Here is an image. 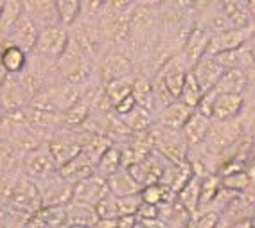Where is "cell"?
Segmentation results:
<instances>
[{"instance_id":"1","label":"cell","mask_w":255,"mask_h":228,"mask_svg":"<svg viewBox=\"0 0 255 228\" xmlns=\"http://www.w3.org/2000/svg\"><path fill=\"white\" fill-rule=\"evenodd\" d=\"M248 133L245 131L243 124L239 119L230 120H212L210 122L209 133H207L203 146L219 158V164H223L225 160L230 156L234 147L246 137ZM221 167V165H219Z\"/></svg>"},{"instance_id":"2","label":"cell","mask_w":255,"mask_h":228,"mask_svg":"<svg viewBox=\"0 0 255 228\" xmlns=\"http://www.w3.org/2000/svg\"><path fill=\"white\" fill-rule=\"evenodd\" d=\"M151 138H153V149L162 155L169 164H180L185 162L189 153V144L183 138L182 131L167 129L162 126L153 124L149 128Z\"/></svg>"},{"instance_id":"3","label":"cell","mask_w":255,"mask_h":228,"mask_svg":"<svg viewBox=\"0 0 255 228\" xmlns=\"http://www.w3.org/2000/svg\"><path fill=\"white\" fill-rule=\"evenodd\" d=\"M5 207L14 210V212L27 216V218H34L40 212L41 207H43L36 183L29 180L27 176L20 174L18 178L14 180L9 200H7V205Z\"/></svg>"},{"instance_id":"4","label":"cell","mask_w":255,"mask_h":228,"mask_svg":"<svg viewBox=\"0 0 255 228\" xmlns=\"http://www.w3.org/2000/svg\"><path fill=\"white\" fill-rule=\"evenodd\" d=\"M56 173H58V165H56L54 158L50 155L47 142L41 144L38 149L22 156V174L32 180V182L45 180Z\"/></svg>"},{"instance_id":"5","label":"cell","mask_w":255,"mask_h":228,"mask_svg":"<svg viewBox=\"0 0 255 228\" xmlns=\"http://www.w3.org/2000/svg\"><path fill=\"white\" fill-rule=\"evenodd\" d=\"M67 41H69V32L65 27H61V25L43 27L38 32L36 47L32 50V54L40 56V58L50 61V63H56L59 56L63 54Z\"/></svg>"},{"instance_id":"6","label":"cell","mask_w":255,"mask_h":228,"mask_svg":"<svg viewBox=\"0 0 255 228\" xmlns=\"http://www.w3.org/2000/svg\"><path fill=\"white\" fill-rule=\"evenodd\" d=\"M34 183L40 191L41 205L43 207H63L72 200L74 185L67 182L63 176H59V173Z\"/></svg>"},{"instance_id":"7","label":"cell","mask_w":255,"mask_h":228,"mask_svg":"<svg viewBox=\"0 0 255 228\" xmlns=\"http://www.w3.org/2000/svg\"><path fill=\"white\" fill-rule=\"evenodd\" d=\"M29 108V97L20 87L16 76H7L0 87V110L4 115L20 114Z\"/></svg>"},{"instance_id":"8","label":"cell","mask_w":255,"mask_h":228,"mask_svg":"<svg viewBox=\"0 0 255 228\" xmlns=\"http://www.w3.org/2000/svg\"><path fill=\"white\" fill-rule=\"evenodd\" d=\"M38 32H40V27L29 18L27 14L22 13L18 22L14 23V27L11 29V32L7 34V38H5L2 43H11V45L22 49L23 52L29 56V54H32V50L36 47Z\"/></svg>"},{"instance_id":"9","label":"cell","mask_w":255,"mask_h":228,"mask_svg":"<svg viewBox=\"0 0 255 228\" xmlns=\"http://www.w3.org/2000/svg\"><path fill=\"white\" fill-rule=\"evenodd\" d=\"M189 70H191V67L187 65V61L183 60L182 54L173 56V58L158 70L160 78H162V81H164L165 88H167V92H169V96L173 97L174 101H178V97H180V92H182L183 81H185Z\"/></svg>"},{"instance_id":"10","label":"cell","mask_w":255,"mask_h":228,"mask_svg":"<svg viewBox=\"0 0 255 228\" xmlns=\"http://www.w3.org/2000/svg\"><path fill=\"white\" fill-rule=\"evenodd\" d=\"M254 31H255V25L245 29H228V31L212 34L205 54L214 56L219 54V52H225V50L239 49V47H243L248 41V38L254 34Z\"/></svg>"},{"instance_id":"11","label":"cell","mask_w":255,"mask_h":228,"mask_svg":"<svg viewBox=\"0 0 255 228\" xmlns=\"http://www.w3.org/2000/svg\"><path fill=\"white\" fill-rule=\"evenodd\" d=\"M108 194H110V189H108L106 180L101 178V176H97V174L94 173L92 176H88V178L74 183L72 200L96 207V203H99V201L105 196H108Z\"/></svg>"},{"instance_id":"12","label":"cell","mask_w":255,"mask_h":228,"mask_svg":"<svg viewBox=\"0 0 255 228\" xmlns=\"http://www.w3.org/2000/svg\"><path fill=\"white\" fill-rule=\"evenodd\" d=\"M210 36H212V34H210L207 29H203L201 25L196 23L194 29L191 31V34H189V38L185 40L182 50H180V54L183 56V60L187 61V65H189L191 69L205 56Z\"/></svg>"},{"instance_id":"13","label":"cell","mask_w":255,"mask_h":228,"mask_svg":"<svg viewBox=\"0 0 255 228\" xmlns=\"http://www.w3.org/2000/svg\"><path fill=\"white\" fill-rule=\"evenodd\" d=\"M191 72H192V76L196 78L201 92L205 94V92L212 90V88L218 85V81L221 79V76L225 74V70L221 69V65L216 61L214 56L205 54L196 65H194V67H192Z\"/></svg>"},{"instance_id":"14","label":"cell","mask_w":255,"mask_h":228,"mask_svg":"<svg viewBox=\"0 0 255 228\" xmlns=\"http://www.w3.org/2000/svg\"><path fill=\"white\" fill-rule=\"evenodd\" d=\"M23 13L27 14L38 27H58L59 18L56 13V2L36 0V2H23Z\"/></svg>"},{"instance_id":"15","label":"cell","mask_w":255,"mask_h":228,"mask_svg":"<svg viewBox=\"0 0 255 228\" xmlns=\"http://www.w3.org/2000/svg\"><path fill=\"white\" fill-rule=\"evenodd\" d=\"M241 108L243 97L239 94H216L214 103H212V112H210V120L237 119L241 114Z\"/></svg>"},{"instance_id":"16","label":"cell","mask_w":255,"mask_h":228,"mask_svg":"<svg viewBox=\"0 0 255 228\" xmlns=\"http://www.w3.org/2000/svg\"><path fill=\"white\" fill-rule=\"evenodd\" d=\"M192 114V108L185 106L180 101H173L169 106H165L162 112L155 117V124L156 126H162V128L167 129H180L183 128V124L187 122L189 115Z\"/></svg>"},{"instance_id":"17","label":"cell","mask_w":255,"mask_h":228,"mask_svg":"<svg viewBox=\"0 0 255 228\" xmlns=\"http://www.w3.org/2000/svg\"><path fill=\"white\" fill-rule=\"evenodd\" d=\"M210 122H212V120H210L209 117H205V115L196 112V110H192V114L189 115L187 122L183 124V128L180 129L183 138H185L187 144H189V147L203 144L207 133H209Z\"/></svg>"},{"instance_id":"18","label":"cell","mask_w":255,"mask_h":228,"mask_svg":"<svg viewBox=\"0 0 255 228\" xmlns=\"http://www.w3.org/2000/svg\"><path fill=\"white\" fill-rule=\"evenodd\" d=\"M29 56L11 43H0V67L7 76H20L27 67Z\"/></svg>"},{"instance_id":"19","label":"cell","mask_w":255,"mask_h":228,"mask_svg":"<svg viewBox=\"0 0 255 228\" xmlns=\"http://www.w3.org/2000/svg\"><path fill=\"white\" fill-rule=\"evenodd\" d=\"M22 174V155L9 142L0 138V176L16 178Z\"/></svg>"},{"instance_id":"20","label":"cell","mask_w":255,"mask_h":228,"mask_svg":"<svg viewBox=\"0 0 255 228\" xmlns=\"http://www.w3.org/2000/svg\"><path fill=\"white\" fill-rule=\"evenodd\" d=\"M192 176H194V174H192V171H191V165L187 164V160L185 162H180V164H171L164 171V174H162L160 185H164V187L171 189V191L178 194Z\"/></svg>"},{"instance_id":"21","label":"cell","mask_w":255,"mask_h":228,"mask_svg":"<svg viewBox=\"0 0 255 228\" xmlns=\"http://www.w3.org/2000/svg\"><path fill=\"white\" fill-rule=\"evenodd\" d=\"M246 87L243 90L241 97H243V108L241 114H239V122L243 124L246 133H250V128L255 122V72L248 74L246 76Z\"/></svg>"},{"instance_id":"22","label":"cell","mask_w":255,"mask_h":228,"mask_svg":"<svg viewBox=\"0 0 255 228\" xmlns=\"http://www.w3.org/2000/svg\"><path fill=\"white\" fill-rule=\"evenodd\" d=\"M221 9H223L225 16H227L232 29H245L255 25L250 13L246 9V2H241V0H236V2L234 0H225V2H221Z\"/></svg>"},{"instance_id":"23","label":"cell","mask_w":255,"mask_h":228,"mask_svg":"<svg viewBox=\"0 0 255 228\" xmlns=\"http://www.w3.org/2000/svg\"><path fill=\"white\" fill-rule=\"evenodd\" d=\"M65 212H67V221L69 225H78V227H87L92 228L97 223V214L94 207L81 203V201L70 200L65 205Z\"/></svg>"},{"instance_id":"24","label":"cell","mask_w":255,"mask_h":228,"mask_svg":"<svg viewBox=\"0 0 255 228\" xmlns=\"http://www.w3.org/2000/svg\"><path fill=\"white\" fill-rule=\"evenodd\" d=\"M112 196H129V194H140L142 187L135 180L131 178V174L128 173L126 169H119L117 173H114L106 180Z\"/></svg>"},{"instance_id":"25","label":"cell","mask_w":255,"mask_h":228,"mask_svg":"<svg viewBox=\"0 0 255 228\" xmlns=\"http://www.w3.org/2000/svg\"><path fill=\"white\" fill-rule=\"evenodd\" d=\"M121 120H123V124L131 133L147 131V129L155 124L153 114H151L149 110L142 108V106H138V105H135V108H133L129 114L123 115V117H121Z\"/></svg>"},{"instance_id":"26","label":"cell","mask_w":255,"mask_h":228,"mask_svg":"<svg viewBox=\"0 0 255 228\" xmlns=\"http://www.w3.org/2000/svg\"><path fill=\"white\" fill-rule=\"evenodd\" d=\"M200 183L201 178L192 176L189 182L183 185V189L178 192V203L189 212L191 216L198 214V207H200Z\"/></svg>"},{"instance_id":"27","label":"cell","mask_w":255,"mask_h":228,"mask_svg":"<svg viewBox=\"0 0 255 228\" xmlns=\"http://www.w3.org/2000/svg\"><path fill=\"white\" fill-rule=\"evenodd\" d=\"M246 81H248V79H246V74L239 69H234V70L225 72L223 76H221V79L218 81V85H216L212 90H214L216 94H239V96H241L246 87Z\"/></svg>"},{"instance_id":"28","label":"cell","mask_w":255,"mask_h":228,"mask_svg":"<svg viewBox=\"0 0 255 228\" xmlns=\"http://www.w3.org/2000/svg\"><path fill=\"white\" fill-rule=\"evenodd\" d=\"M135 78H137V74L128 76V78L115 79V81H110L108 85H105V96L112 108H114L115 105H119L121 101L126 99V97L131 96V88H133Z\"/></svg>"},{"instance_id":"29","label":"cell","mask_w":255,"mask_h":228,"mask_svg":"<svg viewBox=\"0 0 255 228\" xmlns=\"http://www.w3.org/2000/svg\"><path fill=\"white\" fill-rule=\"evenodd\" d=\"M22 13H23V2L7 0L4 4V9H2V14H0V43L7 38V34L14 27V23L18 22Z\"/></svg>"},{"instance_id":"30","label":"cell","mask_w":255,"mask_h":228,"mask_svg":"<svg viewBox=\"0 0 255 228\" xmlns=\"http://www.w3.org/2000/svg\"><path fill=\"white\" fill-rule=\"evenodd\" d=\"M119 169H121V151H119L117 146H112L101 155V158L97 160L96 169H94V173L101 178L108 180L110 176L114 173H117Z\"/></svg>"},{"instance_id":"31","label":"cell","mask_w":255,"mask_h":228,"mask_svg":"<svg viewBox=\"0 0 255 228\" xmlns=\"http://www.w3.org/2000/svg\"><path fill=\"white\" fill-rule=\"evenodd\" d=\"M131 96L135 99V105L142 106V108L149 110L153 114V92H151V78L144 76L138 72L135 81H133Z\"/></svg>"},{"instance_id":"32","label":"cell","mask_w":255,"mask_h":228,"mask_svg":"<svg viewBox=\"0 0 255 228\" xmlns=\"http://www.w3.org/2000/svg\"><path fill=\"white\" fill-rule=\"evenodd\" d=\"M56 13H58L61 27H72L74 23L79 20V14H81V2H78V0H63V2L58 0L56 2Z\"/></svg>"},{"instance_id":"33","label":"cell","mask_w":255,"mask_h":228,"mask_svg":"<svg viewBox=\"0 0 255 228\" xmlns=\"http://www.w3.org/2000/svg\"><path fill=\"white\" fill-rule=\"evenodd\" d=\"M221 189V178L218 174H209L205 178H201L200 183V207L198 212H203L210 205V201L214 200L218 191Z\"/></svg>"},{"instance_id":"34","label":"cell","mask_w":255,"mask_h":228,"mask_svg":"<svg viewBox=\"0 0 255 228\" xmlns=\"http://www.w3.org/2000/svg\"><path fill=\"white\" fill-rule=\"evenodd\" d=\"M201 96H203V92H201L196 78H194V76H192V72L189 70L185 81H183V87H182V92H180V97H178V101H180V103H183L185 106H189V108L194 110L198 106V103H200Z\"/></svg>"},{"instance_id":"35","label":"cell","mask_w":255,"mask_h":228,"mask_svg":"<svg viewBox=\"0 0 255 228\" xmlns=\"http://www.w3.org/2000/svg\"><path fill=\"white\" fill-rule=\"evenodd\" d=\"M221 185H223L225 189H230V191L241 194V192L250 191L252 178H250V174H248V171H243V173H236V174H230V176L221 178Z\"/></svg>"},{"instance_id":"36","label":"cell","mask_w":255,"mask_h":228,"mask_svg":"<svg viewBox=\"0 0 255 228\" xmlns=\"http://www.w3.org/2000/svg\"><path fill=\"white\" fill-rule=\"evenodd\" d=\"M115 205H117L119 218H126V216H137V210L140 207L142 200L140 194H129V196H114Z\"/></svg>"},{"instance_id":"37","label":"cell","mask_w":255,"mask_h":228,"mask_svg":"<svg viewBox=\"0 0 255 228\" xmlns=\"http://www.w3.org/2000/svg\"><path fill=\"white\" fill-rule=\"evenodd\" d=\"M29 219L31 218L20 214V212H14L7 207L0 209V228H23Z\"/></svg>"},{"instance_id":"38","label":"cell","mask_w":255,"mask_h":228,"mask_svg":"<svg viewBox=\"0 0 255 228\" xmlns=\"http://www.w3.org/2000/svg\"><path fill=\"white\" fill-rule=\"evenodd\" d=\"M97 214V219H119L117 205H115V198L112 194L105 196L99 203H96L94 207Z\"/></svg>"},{"instance_id":"39","label":"cell","mask_w":255,"mask_h":228,"mask_svg":"<svg viewBox=\"0 0 255 228\" xmlns=\"http://www.w3.org/2000/svg\"><path fill=\"white\" fill-rule=\"evenodd\" d=\"M219 223V214L216 212H198L192 216L187 228H216Z\"/></svg>"},{"instance_id":"40","label":"cell","mask_w":255,"mask_h":228,"mask_svg":"<svg viewBox=\"0 0 255 228\" xmlns=\"http://www.w3.org/2000/svg\"><path fill=\"white\" fill-rule=\"evenodd\" d=\"M140 200L147 205H160L162 200H164V187L160 183H155V185H147L140 191Z\"/></svg>"},{"instance_id":"41","label":"cell","mask_w":255,"mask_h":228,"mask_svg":"<svg viewBox=\"0 0 255 228\" xmlns=\"http://www.w3.org/2000/svg\"><path fill=\"white\" fill-rule=\"evenodd\" d=\"M92 228H117V219H97Z\"/></svg>"},{"instance_id":"42","label":"cell","mask_w":255,"mask_h":228,"mask_svg":"<svg viewBox=\"0 0 255 228\" xmlns=\"http://www.w3.org/2000/svg\"><path fill=\"white\" fill-rule=\"evenodd\" d=\"M23 228H47V227H45V225H43V223H41V221L36 218V216H34V218L29 219L27 225H25V227H23Z\"/></svg>"},{"instance_id":"43","label":"cell","mask_w":255,"mask_h":228,"mask_svg":"<svg viewBox=\"0 0 255 228\" xmlns=\"http://www.w3.org/2000/svg\"><path fill=\"white\" fill-rule=\"evenodd\" d=\"M245 45L248 47V50H250L252 58H254V61H255V31H254V34H252V36L248 38V41H246Z\"/></svg>"},{"instance_id":"44","label":"cell","mask_w":255,"mask_h":228,"mask_svg":"<svg viewBox=\"0 0 255 228\" xmlns=\"http://www.w3.org/2000/svg\"><path fill=\"white\" fill-rule=\"evenodd\" d=\"M246 9H248V13H250L252 20L255 22V0H250V2H246Z\"/></svg>"},{"instance_id":"45","label":"cell","mask_w":255,"mask_h":228,"mask_svg":"<svg viewBox=\"0 0 255 228\" xmlns=\"http://www.w3.org/2000/svg\"><path fill=\"white\" fill-rule=\"evenodd\" d=\"M248 135H250L252 144H254V147H255V122H254V126H252V128H250V133H248Z\"/></svg>"},{"instance_id":"46","label":"cell","mask_w":255,"mask_h":228,"mask_svg":"<svg viewBox=\"0 0 255 228\" xmlns=\"http://www.w3.org/2000/svg\"><path fill=\"white\" fill-rule=\"evenodd\" d=\"M5 78H7V74L4 72V69H2V67H0V87H2V83L5 81Z\"/></svg>"},{"instance_id":"47","label":"cell","mask_w":255,"mask_h":228,"mask_svg":"<svg viewBox=\"0 0 255 228\" xmlns=\"http://www.w3.org/2000/svg\"><path fill=\"white\" fill-rule=\"evenodd\" d=\"M133 228H146V227H144V225H142L140 221H137V225H135V227H133Z\"/></svg>"},{"instance_id":"48","label":"cell","mask_w":255,"mask_h":228,"mask_svg":"<svg viewBox=\"0 0 255 228\" xmlns=\"http://www.w3.org/2000/svg\"><path fill=\"white\" fill-rule=\"evenodd\" d=\"M4 4H5L4 0H0V14H2V9H4Z\"/></svg>"},{"instance_id":"49","label":"cell","mask_w":255,"mask_h":228,"mask_svg":"<svg viewBox=\"0 0 255 228\" xmlns=\"http://www.w3.org/2000/svg\"><path fill=\"white\" fill-rule=\"evenodd\" d=\"M69 228H87V227H78V225H69Z\"/></svg>"}]
</instances>
